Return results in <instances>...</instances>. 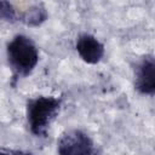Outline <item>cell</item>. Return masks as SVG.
Returning a JSON list of instances; mask_svg holds the SVG:
<instances>
[{
	"mask_svg": "<svg viewBox=\"0 0 155 155\" xmlns=\"http://www.w3.org/2000/svg\"><path fill=\"white\" fill-rule=\"evenodd\" d=\"M6 57L13 78L18 80L33 73L39 63V50L30 38L17 34L6 46Z\"/></svg>",
	"mask_w": 155,
	"mask_h": 155,
	"instance_id": "cell-1",
	"label": "cell"
},
{
	"mask_svg": "<svg viewBox=\"0 0 155 155\" xmlns=\"http://www.w3.org/2000/svg\"><path fill=\"white\" fill-rule=\"evenodd\" d=\"M57 153L61 155H92L97 150L91 137L78 128L69 130L58 138Z\"/></svg>",
	"mask_w": 155,
	"mask_h": 155,
	"instance_id": "cell-3",
	"label": "cell"
},
{
	"mask_svg": "<svg viewBox=\"0 0 155 155\" xmlns=\"http://www.w3.org/2000/svg\"><path fill=\"white\" fill-rule=\"evenodd\" d=\"M0 153H6V154H21V153H25L22 150H11V149H0Z\"/></svg>",
	"mask_w": 155,
	"mask_h": 155,
	"instance_id": "cell-8",
	"label": "cell"
},
{
	"mask_svg": "<svg viewBox=\"0 0 155 155\" xmlns=\"http://www.w3.org/2000/svg\"><path fill=\"white\" fill-rule=\"evenodd\" d=\"M62 98L54 96H38L27 101V122L31 134L46 137L52 121L57 117Z\"/></svg>",
	"mask_w": 155,
	"mask_h": 155,
	"instance_id": "cell-2",
	"label": "cell"
},
{
	"mask_svg": "<svg viewBox=\"0 0 155 155\" xmlns=\"http://www.w3.org/2000/svg\"><path fill=\"white\" fill-rule=\"evenodd\" d=\"M47 17L48 13L46 7L42 4H36L22 12L18 16V21H21L28 27H39L47 19Z\"/></svg>",
	"mask_w": 155,
	"mask_h": 155,
	"instance_id": "cell-6",
	"label": "cell"
},
{
	"mask_svg": "<svg viewBox=\"0 0 155 155\" xmlns=\"http://www.w3.org/2000/svg\"><path fill=\"white\" fill-rule=\"evenodd\" d=\"M75 50L80 58L87 64H97L104 56V45L93 35L84 33L75 42Z\"/></svg>",
	"mask_w": 155,
	"mask_h": 155,
	"instance_id": "cell-5",
	"label": "cell"
},
{
	"mask_svg": "<svg viewBox=\"0 0 155 155\" xmlns=\"http://www.w3.org/2000/svg\"><path fill=\"white\" fill-rule=\"evenodd\" d=\"M18 19L15 6L8 0H0V22L13 23Z\"/></svg>",
	"mask_w": 155,
	"mask_h": 155,
	"instance_id": "cell-7",
	"label": "cell"
},
{
	"mask_svg": "<svg viewBox=\"0 0 155 155\" xmlns=\"http://www.w3.org/2000/svg\"><path fill=\"white\" fill-rule=\"evenodd\" d=\"M134 88L145 96L155 93V59L153 54L144 56L134 71Z\"/></svg>",
	"mask_w": 155,
	"mask_h": 155,
	"instance_id": "cell-4",
	"label": "cell"
}]
</instances>
